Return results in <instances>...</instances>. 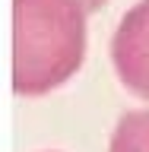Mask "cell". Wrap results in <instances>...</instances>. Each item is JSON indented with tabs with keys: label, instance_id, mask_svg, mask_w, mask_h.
I'll return each instance as SVG.
<instances>
[{
	"label": "cell",
	"instance_id": "2",
	"mask_svg": "<svg viewBox=\"0 0 149 152\" xmlns=\"http://www.w3.org/2000/svg\"><path fill=\"white\" fill-rule=\"evenodd\" d=\"M111 60L124 86L149 98V0L127 10L111 38Z\"/></svg>",
	"mask_w": 149,
	"mask_h": 152
},
{
	"label": "cell",
	"instance_id": "1",
	"mask_svg": "<svg viewBox=\"0 0 149 152\" xmlns=\"http://www.w3.org/2000/svg\"><path fill=\"white\" fill-rule=\"evenodd\" d=\"M83 0H13V92L45 95L79 70L86 54Z\"/></svg>",
	"mask_w": 149,
	"mask_h": 152
},
{
	"label": "cell",
	"instance_id": "4",
	"mask_svg": "<svg viewBox=\"0 0 149 152\" xmlns=\"http://www.w3.org/2000/svg\"><path fill=\"white\" fill-rule=\"evenodd\" d=\"M102 3H105V0H83V7L89 10V13H92V10H98V7H102Z\"/></svg>",
	"mask_w": 149,
	"mask_h": 152
},
{
	"label": "cell",
	"instance_id": "3",
	"mask_svg": "<svg viewBox=\"0 0 149 152\" xmlns=\"http://www.w3.org/2000/svg\"><path fill=\"white\" fill-rule=\"evenodd\" d=\"M108 152H149V108L127 111L117 121Z\"/></svg>",
	"mask_w": 149,
	"mask_h": 152
}]
</instances>
